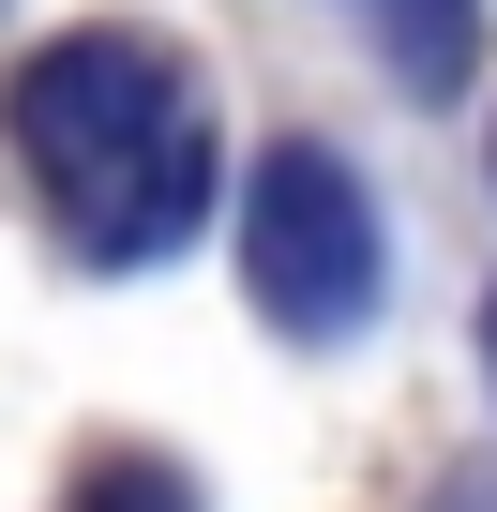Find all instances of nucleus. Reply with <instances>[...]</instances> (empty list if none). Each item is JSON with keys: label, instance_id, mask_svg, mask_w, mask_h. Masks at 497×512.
<instances>
[{"label": "nucleus", "instance_id": "f257e3e1", "mask_svg": "<svg viewBox=\"0 0 497 512\" xmlns=\"http://www.w3.org/2000/svg\"><path fill=\"white\" fill-rule=\"evenodd\" d=\"M0 136L91 272H151L211 226V91L166 31H121V16L46 31L0 76Z\"/></svg>", "mask_w": 497, "mask_h": 512}, {"label": "nucleus", "instance_id": "f03ea898", "mask_svg": "<svg viewBox=\"0 0 497 512\" xmlns=\"http://www.w3.org/2000/svg\"><path fill=\"white\" fill-rule=\"evenodd\" d=\"M377 272H392V256H377L362 166L332 136H272L257 181H241V287H257V317L302 332V347H347L377 317Z\"/></svg>", "mask_w": 497, "mask_h": 512}, {"label": "nucleus", "instance_id": "7ed1b4c3", "mask_svg": "<svg viewBox=\"0 0 497 512\" xmlns=\"http://www.w3.org/2000/svg\"><path fill=\"white\" fill-rule=\"evenodd\" d=\"M377 46H392V76L437 106V91L467 76V46H482V0H377Z\"/></svg>", "mask_w": 497, "mask_h": 512}, {"label": "nucleus", "instance_id": "20e7f679", "mask_svg": "<svg viewBox=\"0 0 497 512\" xmlns=\"http://www.w3.org/2000/svg\"><path fill=\"white\" fill-rule=\"evenodd\" d=\"M61 512H196V482H181V467H166V452H91V467H76V497H61Z\"/></svg>", "mask_w": 497, "mask_h": 512}, {"label": "nucleus", "instance_id": "39448f33", "mask_svg": "<svg viewBox=\"0 0 497 512\" xmlns=\"http://www.w3.org/2000/svg\"><path fill=\"white\" fill-rule=\"evenodd\" d=\"M482 377H497V302H482Z\"/></svg>", "mask_w": 497, "mask_h": 512}]
</instances>
